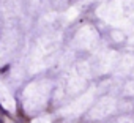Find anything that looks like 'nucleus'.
<instances>
[{
    "mask_svg": "<svg viewBox=\"0 0 134 123\" xmlns=\"http://www.w3.org/2000/svg\"><path fill=\"white\" fill-rule=\"evenodd\" d=\"M0 123H2V118H0Z\"/></svg>",
    "mask_w": 134,
    "mask_h": 123,
    "instance_id": "nucleus-1",
    "label": "nucleus"
}]
</instances>
